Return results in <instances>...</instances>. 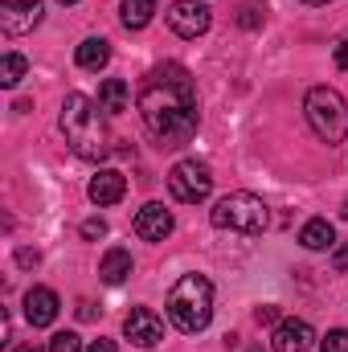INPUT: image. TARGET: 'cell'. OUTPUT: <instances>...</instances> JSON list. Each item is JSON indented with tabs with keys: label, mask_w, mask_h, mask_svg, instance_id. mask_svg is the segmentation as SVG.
<instances>
[{
	"label": "cell",
	"mask_w": 348,
	"mask_h": 352,
	"mask_svg": "<svg viewBox=\"0 0 348 352\" xmlns=\"http://www.w3.org/2000/svg\"><path fill=\"white\" fill-rule=\"evenodd\" d=\"M135 107H140L144 127L160 140V148H184L197 135V123H201V115H197V87H193V74L180 62L156 66L140 82Z\"/></svg>",
	"instance_id": "cell-1"
},
{
	"label": "cell",
	"mask_w": 348,
	"mask_h": 352,
	"mask_svg": "<svg viewBox=\"0 0 348 352\" xmlns=\"http://www.w3.org/2000/svg\"><path fill=\"white\" fill-rule=\"evenodd\" d=\"M62 135L78 160H102V156H111V144H115L98 98H87L78 90L62 98Z\"/></svg>",
	"instance_id": "cell-2"
},
{
	"label": "cell",
	"mask_w": 348,
	"mask_h": 352,
	"mask_svg": "<svg viewBox=\"0 0 348 352\" xmlns=\"http://www.w3.org/2000/svg\"><path fill=\"white\" fill-rule=\"evenodd\" d=\"M168 320H173V328L180 332H188V336H197V332H205L209 328V320H213V283L205 278V274H180L173 283V291H168Z\"/></svg>",
	"instance_id": "cell-3"
},
{
	"label": "cell",
	"mask_w": 348,
	"mask_h": 352,
	"mask_svg": "<svg viewBox=\"0 0 348 352\" xmlns=\"http://www.w3.org/2000/svg\"><path fill=\"white\" fill-rule=\"evenodd\" d=\"M303 115H307V127L324 144H345L348 140V102L336 87H312L307 90Z\"/></svg>",
	"instance_id": "cell-4"
},
{
	"label": "cell",
	"mask_w": 348,
	"mask_h": 352,
	"mask_svg": "<svg viewBox=\"0 0 348 352\" xmlns=\"http://www.w3.org/2000/svg\"><path fill=\"white\" fill-rule=\"evenodd\" d=\"M209 221H213V230H230V234H262L270 221V209L262 197L238 188V192H226L209 209Z\"/></svg>",
	"instance_id": "cell-5"
},
{
	"label": "cell",
	"mask_w": 348,
	"mask_h": 352,
	"mask_svg": "<svg viewBox=\"0 0 348 352\" xmlns=\"http://www.w3.org/2000/svg\"><path fill=\"white\" fill-rule=\"evenodd\" d=\"M168 192L180 205H197L213 192V168L205 160H180L168 173Z\"/></svg>",
	"instance_id": "cell-6"
},
{
	"label": "cell",
	"mask_w": 348,
	"mask_h": 352,
	"mask_svg": "<svg viewBox=\"0 0 348 352\" xmlns=\"http://www.w3.org/2000/svg\"><path fill=\"white\" fill-rule=\"evenodd\" d=\"M164 16H168V29L176 37H201L213 25V8L205 0H173Z\"/></svg>",
	"instance_id": "cell-7"
},
{
	"label": "cell",
	"mask_w": 348,
	"mask_h": 352,
	"mask_svg": "<svg viewBox=\"0 0 348 352\" xmlns=\"http://www.w3.org/2000/svg\"><path fill=\"white\" fill-rule=\"evenodd\" d=\"M123 336L140 349H156L164 340V320L152 311V307H131L127 320H123Z\"/></svg>",
	"instance_id": "cell-8"
},
{
	"label": "cell",
	"mask_w": 348,
	"mask_h": 352,
	"mask_svg": "<svg viewBox=\"0 0 348 352\" xmlns=\"http://www.w3.org/2000/svg\"><path fill=\"white\" fill-rule=\"evenodd\" d=\"M41 0H0V29L8 37H21V33H33L41 25Z\"/></svg>",
	"instance_id": "cell-9"
},
{
	"label": "cell",
	"mask_w": 348,
	"mask_h": 352,
	"mask_svg": "<svg viewBox=\"0 0 348 352\" xmlns=\"http://www.w3.org/2000/svg\"><path fill=\"white\" fill-rule=\"evenodd\" d=\"M173 213L160 205V201H148L140 213H135V221H131V230H135V238H144V242H164L168 234H173Z\"/></svg>",
	"instance_id": "cell-10"
},
{
	"label": "cell",
	"mask_w": 348,
	"mask_h": 352,
	"mask_svg": "<svg viewBox=\"0 0 348 352\" xmlns=\"http://www.w3.org/2000/svg\"><path fill=\"white\" fill-rule=\"evenodd\" d=\"M58 311H62L58 291H50V287H29V291H25V320H29L33 328H50V324L58 320Z\"/></svg>",
	"instance_id": "cell-11"
},
{
	"label": "cell",
	"mask_w": 348,
	"mask_h": 352,
	"mask_svg": "<svg viewBox=\"0 0 348 352\" xmlns=\"http://www.w3.org/2000/svg\"><path fill=\"white\" fill-rule=\"evenodd\" d=\"M312 340H316V332H312L307 320H279L274 324V336H270V349L274 352H303V349H312Z\"/></svg>",
	"instance_id": "cell-12"
},
{
	"label": "cell",
	"mask_w": 348,
	"mask_h": 352,
	"mask_svg": "<svg viewBox=\"0 0 348 352\" xmlns=\"http://www.w3.org/2000/svg\"><path fill=\"white\" fill-rule=\"evenodd\" d=\"M90 201L98 205V209H107V205H119L123 201V192H127V180L123 173H115V168H98V173L90 176Z\"/></svg>",
	"instance_id": "cell-13"
},
{
	"label": "cell",
	"mask_w": 348,
	"mask_h": 352,
	"mask_svg": "<svg viewBox=\"0 0 348 352\" xmlns=\"http://www.w3.org/2000/svg\"><path fill=\"white\" fill-rule=\"evenodd\" d=\"M299 246H303V250H332V246H336V230H332L324 217H312V221H303V230H299Z\"/></svg>",
	"instance_id": "cell-14"
},
{
	"label": "cell",
	"mask_w": 348,
	"mask_h": 352,
	"mask_svg": "<svg viewBox=\"0 0 348 352\" xmlns=\"http://www.w3.org/2000/svg\"><path fill=\"white\" fill-rule=\"evenodd\" d=\"M98 107L107 111V115H123L127 107H131V90L123 78H107L102 87H98Z\"/></svg>",
	"instance_id": "cell-15"
},
{
	"label": "cell",
	"mask_w": 348,
	"mask_h": 352,
	"mask_svg": "<svg viewBox=\"0 0 348 352\" xmlns=\"http://www.w3.org/2000/svg\"><path fill=\"white\" fill-rule=\"evenodd\" d=\"M131 270H135L131 254H127V250H119V246H115V250H107V254H102V263H98V274H102V283H111V287H119V283H123Z\"/></svg>",
	"instance_id": "cell-16"
},
{
	"label": "cell",
	"mask_w": 348,
	"mask_h": 352,
	"mask_svg": "<svg viewBox=\"0 0 348 352\" xmlns=\"http://www.w3.org/2000/svg\"><path fill=\"white\" fill-rule=\"evenodd\" d=\"M74 62H78L83 70H102V66L111 62V45H107L102 37H87V41L78 45V54H74Z\"/></svg>",
	"instance_id": "cell-17"
},
{
	"label": "cell",
	"mask_w": 348,
	"mask_h": 352,
	"mask_svg": "<svg viewBox=\"0 0 348 352\" xmlns=\"http://www.w3.org/2000/svg\"><path fill=\"white\" fill-rule=\"evenodd\" d=\"M152 16H156V0H123V4H119L123 29H144Z\"/></svg>",
	"instance_id": "cell-18"
},
{
	"label": "cell",
	"mask_w": 348,
	"mask_h": 352,
	"mask_svg": "<svg viewBox=\"0 0 348 352\" xmlns=\"http://www.w3.org/2000/svg\"><path fill=\"white\" fill-rule=\"evenodd\" d=\"M25 70H29V62H25L21 54H4V58H0V87L12 90L21 78H25Z\"/></svg>",
	"instance_id": "cell-19"
},
{
	"label": "cell",
	"mask_w": 348,
	"mask_h": 352,
	"mask_svg": "<svg viewBox=\"0 0 348 352\" xmlns=\"http://www.w3.org/2000/svg\"><path fill=\"white\" fill-rule=\"evenodd\" d=\"M50 352H83V340H78V332H58V336L50 340Z\"/></svg>",
	"instance_id": "cell-20"
},
{
	"label": "cell",
	"mask_w": 348,
	"mask_h": 352,
	"mask_svg": "<svg viewBox=\"0 0 348 352\" xmlns=\"http://www.w3.org/2000/svg\"><path fill=\"white\" fill-rule=\"evenodd\" d=\"M320 352H348V332L345 328H332V332L320 340Z\"/></svg>",
	"instance_id": "cell-21"
},
{
	"label": "cell",
	"mask_w": 348,
	"mask_h": 352,
	"mask_svg": "<svg viewBox=\"0 0 348 352\" xmlns=\"http://www.w3.org/2000/svg\"><path fill=\"white\" fill-rule=\"evenodd\" d=\"M83 238H90V242H94V238H107V221H102V217L83 221Z\"/></svg>",
	"instance_id": "cell-22"
},
{
	"label": "cell",
	"mask_w": 348,
	"mask_h": 352,
	"mask_svg": "<svg viewBox=\"0 0 348 352\" xmlns=\"http://www.w3.org/2000/svg\"><path fill=\"white\" fill-rule=\"evenodd\" d=\"M332 266H336L340 274L348 270V242H336V246H332Z\"/></svg>",
	"instance_id": "cell-23"
},
{
	"label": "cell",
	"mask_w": 348,
	"mask_h": 352,
	"mask_svg": "<svg viewBox=\"0 0 348 352\" xmlns=\"http://www.w3.org/2000/svg\"><path fill=\"white\" fill-rule=\"evenodd\" d=\"M254 320H259V324H274V320H279V307H270V303H266V307L254 311Z\"/></svg>",
	"instance_id": "cell-24"
},
{
	"label": "cell",
	"mask_w": 348,
	"mask_h": 352,
	"mask_svg": "<svg viewBox=\"0 0 348 352\" xmlns=\"http://www.w3.org/2000/svg\"><path fill=\"white\" fill-rule=\"evenodd\" d=\"M336 66H340V70H348V37L336 45Z\"/></svg>",
	"instance_id": "cell-25"
},
{
	"label": "cell",
	"mask_w": 348,
	"mask_h": 352,
	"mask_svg": "<svg viewBox=\"0 0 348 352\" xmlns=\"http://www.w3.org/2000/svg\"><path fill=\"white\" fill-rule=\"evenodd\" d=\"M87 352H119V349H115V340H102V336H98V340H94Z\"/></svg>",
	"instance_id": "cell-26"
},
{
	"label": "cell",
	"mask_w": 348,
	"mask_h": 352,
	"mask_svg": "<svg viewBox=\"0 0 348 352\" xmlns=\"http://www.w3.org/2000/svg\"><path fill=\"white\" fill-rule=\"evenodd\" d=\"M17 263H21V266H33V263H37V250H17Z\"/></svg>",
	"instance_id": "cell-27"
},
{
	"label": "cell",
	"mask_w": 348,
	"mask_h": 352,
	"mask_svg": "<svg viewBox=\"0 0 348 352\" xmlns=\"http://www.w3.org/2000/svg\"><path fill=\"white\" fill-rule=\"evenodd\" d=\"M78 316L83 320H94V303H78Z\"/></svg>",
	"instance_id": "cell-28"
},
{
	"label": "cell",
	"mask_w": 348,
	"mask_h": 352,
	"mask_svg": "<svg viewBox=\"0 0 348 352\" xmlns=\"http://www.w3.org/2000/svg\"><path fill=\"white\" fill-rule=\"evenodd\" d=\"M12 352H37V349H33V344H17Z\"/></svg>",
	"instance_id": "cell-29"
},
{
	"label": "cell",
	"mask_w": 348,
	"mask_h": 352,
	"mask_svg": "<svg viewBox=\"0 0 348 352\" xmlns=\"http://www.w3.org/2000/svg\"><path fill=\"white\" fill-rule=\"evenodd\" d=\"M340 217H348V197H345V205H340Z\"/></svg>",
	"instance_id": "cell-30"
},
{
	"label": "cell",
	"mask_w": 348,
	"mask_h": 352,
	"mask_svg": "<svg viewBox=\"0 0 348 352\" xmlns=\"http://www.w3.org/2000/svg\"><path fill=\"white\" fill-rule=\"evenodd\" d=\"M299 4H328V0H299Z\"/></svg>",
	"instance_id": "cell-31"
},
{
	"label": "cell",
	"mask_w": 348,
	"mask_h": 352,
	"mask_svg": "<svg viewBox=\"0 0 348 352\" xmlns=\"http://www.w3.org/2000/svg\"><path fill=\"white\" fill-rule=\"evenodd\" d=\"M58 4H78V0H58Z\"/></svg>",
	"instance_id": "cell-32"
}]
</instances>
